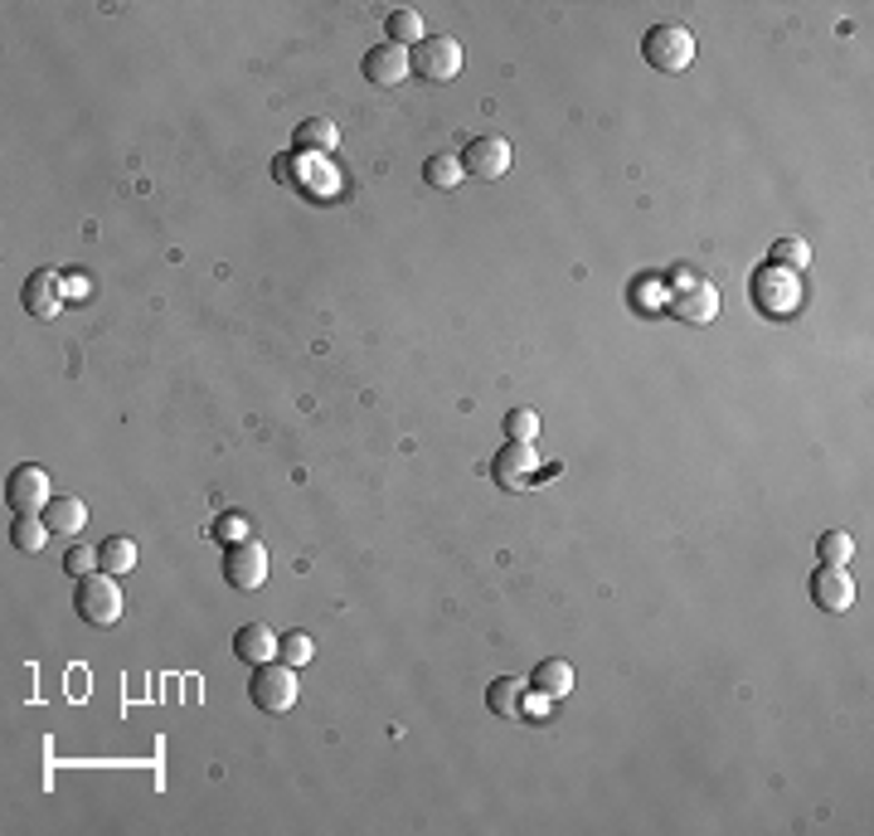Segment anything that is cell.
Returning a JSON list of instances; mask_svg holds the SVG:
<instances>
[{
  "label": "cell",
  "instance_id": "obj_5",
  "mask_svg": "<svg viewBox=\"0 0 874 836\" xmlns=\"http://www.w3.org/2000/svg\"><path fill=\"white\" fill-rule=\"evenodd\" d=\"M409 69L423 78V83H452L462 73V45L452 35H423L419 45L409 49Z\"/></svg>",
  "mask_w": 874,
  "mask_h": 836
},
{
  "label": "cell",
  "instance_id": "obj_18",
  "mask_svg": "<svg viewBox=\"0 0 874 836\" xmlns=\"http://www.w3.org/2000/svg\"><path fill=\"white\" fill-rule=\"evenodd\" d=\"M45 521H49L53 535H84V525H88V506H84L78 496H53L49 506H45Z\"/></svg>",
  "mask_w": 874,
  "mask_h": 836
},
{
  "label": "cell",
  "instance_id": "obj_9",
  "mask_svg": "<svg viewBox=\"0 0 874 836\" xmlns=\"http://www.w3.org/2000/svg\"><path fill=\"white\" fill-rule=\"evenodd\" d=\"M806 593H812V603L822 608V613H851V603H855V583H851V574H845L841 564L816 569L812 583H806Z\"/></svg>",
  "mask_w": 874,
  "mask_h": 836
},
{
  "label": "cell",
  "instance_id": "obj_25",
  "mask_svg": "<svg viewBox=\"0 0 874 836\" xmlns=\"http://www.w3.org/2000/svg\"><path fill=\"white\" fill-rule=\"evenodd\" d=\"M534 433H540V414H534V409H510V414H505V437H510V443H534Z\"/></svg>",
  "mask_w": 874,
  "mask_h": 836
},
{
  "label": "cell",
  "instance_id": "obj_1",
  "mask_svg": "<svg viewBox=\"0 0 874 836\" xmlns=\"http://www.w3.org/2000/svg\"><path fill=\"white\" fill-rule=\"evenodd\" d=\"M641 59L656 73H685L695 63V35L685 24H651L647 39H641Z\"/></svg>",
  "mask_w": 874,
  "mask_h": 836
},
{
  "label": "cell",
  "instance_id": "obj_28",
  "mask_svg": "<svg viewBox=\"0 0 874 836\" xmlns=\"http://www.w3.org/2000/svg\"><path fill=\"white\" fill-rule=\"evenodd\" d=\"M92 569H98V550H88V545H69V554H63V574L88 579Z\"/></svg>",
  "mask_w": 874,
  "mask_h": 836
},
{
  "label": "cell",
  "instance_id": "obj_16",
  "mask_svg": "<svg viewBox=\"0 0 874 836\" xmlns=\"http://www.w3.org/2000/svg\"><path fill=\"white\" fill-rule=\"evenodd\" d=\"M530 691L544 696V700H563L573 691V667H569V661H559V657H544L540 667L530 671Z\"/></svg>",
  "mask_w": 874,
  "mask_h": 836
},
{
  "label": "cell",
  "instance_id": "obj_19",
  "mask_svg": "<svg viewBox=\"0 0 874 836\" xmlns=\"http://www.w3.org/2000/svg\"><path fill=\"white\" fill-rule=\"evenodd\" d=\"M49 521L45 515H16V521H10V545H16L20 554H39L49 545Z\"/></svg>",
  "mask_w": 874,
  "mask_h": 836
},
{
  "label": "cell",
  "instance_id": "obj_13",
  "mask_svg": "<svg viewBox=\"0 0 874 836\" xmlns=\"http://www.w3.org/2000/svg\"><path fill=\"white\" fill-rule=\"evenodd\" d=\"M534 443H505L501 447V458H495V468H491V476H495V486H505V491H515V486H524L530 482V472H534Z\"/></svg>",
  "mask_w": 874,
  "mask_h": 836
},
{
  "label": "cell",
  "instance_id": "obj_11",
  "mask_svg": "<svg viewBox=\"0 0 874 836\" xmlns=\"http://www.w3.org/2000/svg\"><path fill=\"white\" fill-rule=\"evenodd\" d=\"M670 316L676 322H690V326H709L719 316V292L709 283H690V287H676L670 292Z\"/></svg>",
  "mask_w": 874,
  "mask_h": 836
},
{
  "label": "cell",
  "instance_id": "obj_12",
  "mask_svg": "<svg viewBox=\"0 0 874 836\" xmlns=\"http://www.w3.org/2000/svg\"><path fill=\"white\" fill-rule=\"evenodd\" d=\"M20 302H24V312H30V316H39V322H49V316H59V307H63V287H59V277H53L49 268L30 273V277H24V292H20Z\"/></svg>",
  "mask_w": 874,
  "mask_h": 836
},
{
  "label": "cell",
  "instance_id": "obj_3",
  "mask_svg": "<svg viewBox=\"0 0 874 836\" xmlns=\"http://www.w3.org/2000/svg\"><path fill=\"white\" fill-rule=\"evenodd\" d=\"M748 292H753V302H758L763 316H792V312L802 307V283H797V273H792V268H777V263H763V268L753 273Z\"/></svg>",
  "mask_w": 874,
  "mask_h": 836
},
{
  "label": "cell",
  "instance_id": "obj_8",
  "mask_svg": "<svg viewBox=\"0 0 874 836\" xmlns=\"http://www.w3.org/2000/svg\"><path fill=\"white\" fill-rule=\"evenodd\" d=\"M456 161H462V170L477 176V180H501L510 170V161H515V151H510L505 137H477V141H467V151L456 156Z\"/></svg>",
  "mask_w": 874,
  "mask_h": 836
},
{
  "label": "cell",
  "instance_id": "obj_15",
  "mask_svg": "<svg viewBox=\"0 0 874 836\" xmlns=\"http://www.w3.org/2000/svg\"><path fill=\"white\" fill-rule=\"evenodd\" d=\"M292 146H297L302 156H331L335 146H341V131H335L331 117H306V122H297V131H292Z\"/></svg>",
  "mask_w": 874,
  "mask_h": 836
},
{
  "label": "cell",
  "instance_id": "obj_20",
  "mask_svg": "<svg viewBox=\"0 0 874 836\" xmlns=\"http://www.w3.org/2000/svg\"><path fill=\"white\" fill-rule=\"evenodd\" d=\"M423 35H428V30H423V16H419V10H409V6H403V10H389V20H384V39H389V45L413 49Z\"/></svg>",
  "mask_w": 874,
  "mask_h": 836
},
{
  "label": "cell",
  "instance_id": "obj_7",
  "mask_svg": "<svg viewBox=\"0 0 874 836\" xmlns=\"http://www.w3.org/2000/svg\"><path fill=\"white\" fill-rule=\"evenodd\" d=\"M6 501H10V511L16 515H45V506H49V472L45 468H16L6 476Z\"/></svg>",
  "mask_w": 874,
  "mask_h": 836
},
{
  "label": "cell",
  "instance_id": "obj_17",
  "mask_svg": "<svg viewBox=\"0 0 874 836\" xmlns=\"http://www.w3.org/2000/svg\"><path fill=\"white\" fill-rule=\"evenodd\" d=\"M524 691H530V686L515 681V676H495V681L487 686L491 715H501V720H520V715H524Z\"/></svg>",
  "mask_w": 874,
  "mask_h": 836
},
{
  "label": "cell",
  "instance_id": "obj_27",
  "mask_svg": "<svg viewBox=\"0 0 874 836\" xmlns=\"http://www.w3.org/2000/svg\"><path fill=\"white\" fill-rule=\"evenodd\" d=\"M214 535H219L224 545H238V540H253V525H248L238 511H228V515H219V521H214Z\"/></svg>",
  "mask_w": 874,
  "mask_h": 836
},
{
  "label": "cell",
  "instance_id": "obj_24",
  "mask_svg": "<svg viewBox=\"0 0 874 836\" xmlns=\"http://www.w3.org/2000/svg\"><path fill=\"white\" fill-rule=\"evenodd\" d=\"M851 554H855V540L845 535V530H826V535L816 540V560H822V564H841L845 569Z\"/></svg>",
  "mask_w": 874,
  "mask_h": 836
},
{
  "label": "cell",
  "instance_id": "obj_10",
  "mask_svg": "<svg viewBox=\"0 0 874 836\" xmlns=\"http://www.w3.org/2000/svg\"><path fill=\"white\" fill-rule=\"evenodd\" d=\"M360 73L370 78L374 88H399L403 78H409L413 69H409V49H399V45H370L365 49V59H360Z\"/></svg>",
  "mask_w": 874,
  "mask_h": 836
},
{
  "label": "cell",
  "instance_id": "obj_22",
  "mask_svg": "<svg viewBox=\"0 0 874 836\" xmlns=\"http://www.w3.org/2000/svg\"><path fill=\"white\" fill-rule=\"evenodd\" d=\"M768 263H777V268H792V273H802L806 263H812V244H806V238H797V234H787V238H777V244L768 248Z\"/></svg>",
  "mask_w": 874,
  "mask_h": 836
},
{
  "label": "cell",
  "instance_id": "obj_2",
  "mask_svg": "<svg viewBox=\"0 0 874 836\" xmlns=\"http://www.w3.org/2000/svg\"><path fill=\"white\" fill-rule=\"evenodd\" d=\"M292 671H297V667H287L282 657L253 667L248 696H253V706H258L263 715H287L292 706H297V676H292Z\"/></svg>",
  "mask_w": 874,
  "mask_h": 836
},
{
  "label": "cell",
  "instance_id": "obj_6",
  "mask_svg": "<svg viewBox=\"0 0 874 836\" xmlns=\"http://www.w3.org/2000/svg\"><path fill=\"white\" fill-rule=\"evenodd\" d=\"M267 579V550L258 545V540H238V545L224 550V583L238 593H253L263 589Z\"/></svg>",
  "mask_w": 874,
  "mask_h": 836
},
{
  "label": "cell",
  "instance_id": "obj_23",
  "mask_svg": "<svg viewBox=\"0 0 874 836\" xmlns=\"http://www.w3.org/2000/svg\"><path fill=\"white\" fill-rule=\"evenodd\" d=\"M462 161H456V156H428L423 161V180L428 185H438V190H456V185H462Z\"/></svg>",
  "mask_w": 874,
  "mask_h": 836
},
{
  "label": "cell",
  "instance_id": "obj_26",
  "mask_svg": "<svg viewBox=\"0 0 874 836\" xmlns=\"http://www.w3.org/2000/svg\"><path fill=\"white\" fill-rule=\"evenodd\" d=\"M312 637L306 632H282V642H277V657L287 661V667H306V661H312Z\"/></svg>",
  "mask_w": 874,
  "mask_h": 836
},
{
  "label": "cell",
  "instance_id": "obj_4",
  "mask_svg": "<svg viewBox=\"0 0 874 836\" xmlns=\"http://www.w3.org/2000/svg\"><path fill=\"white\" fill-rule=\"evenodd\" d=\"M73 608H78L84 622H92V628H112V622L122 618V589H117L112 574L73 579Z\"/></svg>",
  "mask_w": 874,
  "mask_h": 836
},
{
  "label": "cell",
  "instance_id": "obj_14",
  "mask_svg": "<svg viewBox=\"0 0 874 836\" xmlns=\"http://www.w3.org/2000/svg\"><path fill=\"white\" fill-rule=\"evenodd\" d=\"M234 657L248 661V667H263V661L277 657V632L267 628V622H244V628L234 632Z\"/></svg>",
  "mask_w": 874,
  "mask_h": 836
},
{
  "label": "cell",
  "instance_id": "obj_21",
  "mask_svg": "<svg viewBox=\"0 0 874 836\" xmlns=\"http://www.w3.org/2000/svg\"><path fill=\"white\" fill-rule=\"evenodd\" d=\"M131 564H137V545H131L127 535H107L98 545V569L102 574H131Z\"/></svg>",
  "mask_w": 874,
  "mask_h": 836
}]
</instances>
